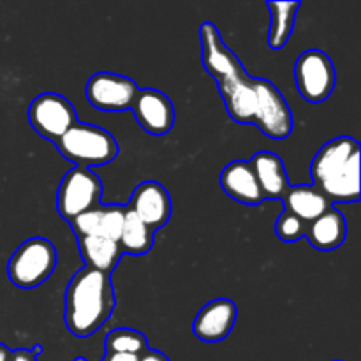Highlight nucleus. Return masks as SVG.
<instances>
[{
	"label": "nucleus",
	"instance_id": "5701e85b",
	"mask_svg": "<svg viewBox=\"0 0 361 361\" xmlns=\"http://www.w3.org/2000/svg\"><path fill=\"white\" fill-rule=\"evenodd\" d=\"M39 348H35L34 351H25V349H18V351L11 353L9 361H37Z\"/></svg>",
	"mask_w": 361,
	"mask_h": 361
},
{
	"label": "nucleus",
	"instance_id": "6e6552de",
	"mask_svg": "<svg viewBox=\"0 0 361 361\" xmlns=\"http://www.w3.org/2000/svg\"><path fill=\"white\" fill-rule=\"evenodd\" d=\"M28 120L35 133L53 143L78 122L76 109L69 99L55 92H44L30 102Z\"/></svg>",
	"mask_w": 361,
	"mask_h": 361
},
{
	"label": "nucleus",
	"instance_id": "a878e982",
	"mask_svg": "<svg viewBox=\"0 0 361 361\" xmlns=\"http://www.w3.org/2000/svg\"><path fill=\"white\" fill-rule=\"evenodd\" d=\"M11 353H13V351H9V349H7L6 345L0 344V361H9Z\"/></svg>",
	"mask_w": 361,
	"mask_h": 361
},
{
	"label": "nucleus",
	"instance_id": "9d476101",
	"mask_svg": "<svg viewBox=\"0 0 361 361\" xmlns=\"http://www.w3.org/2000/svg\"><path fill=\"white\" fill-rule=\"evenodd\" d=\"M130 109L137 123L154 136H164L175 126V106L164 92L154 88L140 90Z\"/></svg>",
	"mask_w": 361,
	"mask_h": 361
},
{
	"label": "nucleus",
	"instance_id": "f3484780",
	"mask_svg": "<svg viewBox=\"0 0 361 361\" xmlns=\"http://www.w3.org/2000/svg\"><path fill=\"white\" fill-rule=\"evenodd\" d=\"M282 200L286 212L302 219L305 224L316 221L319 215L331 208L330 201L312 185H289Z\"/></svg>",
	"mask_w": 361,
	"mask_h": 361
},
{
	"label": "nucleus",
	"instance_id": "f03ea898",
	"mask_svg": "<svg viewBox=\"0 0 361 361\" xmlns=\"http://www.w3.org/2000/svg\"><path fill=\"white\" fill-rule=\"evenodd\" d=\"M115 310V291L111 277L102 271L83 268L69 282L66 291L67 330L76 337H90L104 326Z\"/></svg>",
	"mask_w": 361,
	"mask_h": 361
},
{
	"label": "nucleus",
	"instance_id": "393cba45",
	"mask_svg": "<svg viewBox=\"0 0 361 361\" xmlns=\"http://www.w3.org/2000/svg\"><path fill=\"white\" fill-rule=\"evenodd\" d=\"M102 361H137V356L126 355V353H106Z\"/></svg>",
	"mask_w": 361,
	"mask_h": 361
},
{
	"label": "nucleus",
	"instance_id": "bb28decb",
	"mask_svg": "<svg viewBox=\"0 0 361 361\" xmlns=\"http://www.w3.org/2000/svg\"><path fill=\"white\" fill-rule=\"evenodd\" d=\"M73 361H87V358H81V356H80V358H74Z\"/></svg>",
	"mask_w": 361,
	"mask_h": 361
},
{
	"label": "nucleus",
	"instance_id": "412c9836",
	"mask_svg": "<svg viewBox=\"0 0 361 361\" xmlns=\"http://www.w3.org/2000/svg\"><path fill=\"white\" fill-rule=\"evenodd\" d=\"M106 353H126V355L140 356L148 349L147 338L143 334L129 328H118L113 330L106 337L104 342Z\"/></svg>",
	"mask_w": 361,
	"mask_h": 361
},
{
	"label": "nucleus",
	"instance_id": "ddd939ff",
	"mask_svg": "<svg viewBox=\"0 0 361 361\" xmlns=\"http://www.w3.org/2000/svg\"><path fill=\"white\" fill-rule=\"evenodd\" d=\"M126 208L127 207H120V204H106V207L99 204V207L74 217L73 221H69V224L78 238H81V236H102V238L118 242Z\"/></svg>",
	"mask_w": 361,
	"mask_h": 361
},
{
	"label": "nucleus",
	"instance_id": "7ed1b4c3",
	"mask_svg": "<svg viewBox=\"0 0 361 361\" xmlns=\"http://www.w3.org/2000/svg\"><path fill=\"white\" fill-rule=\"evenodd\" d=\"M317 190L330 203H356L360 200V143L341 136L323 145L310 164Z\"/></svg>",
	"mask_w": 361,
	"mask_h": 361
},
{
	"label": "nucleus",
	"instance_id": "1a4fd4ad",
	"mask_svg": "<svg viewBox=\"0 0 361 361\" xmlns=\"http://www.w3.org/2000/svg\"><path fill=\"white\" fill-rule=\"evenodd\" d=\"M137 92L136 81L115 73H95L85 88L88 102L101 111L130 109Z\"/></svg>",
	"mask_w": 361,
	"mask_h": 361
},
{
	"label": "nucleus",
	"instance_id": "a211bd4d",
	"mask_svg": "<svg viewBox=\"0 0 361 361\" xmlns=\"http://www.w3.org/2000/svg\"><path fill=\"white\" fill-rule=\"evenodd\" d=\"M81 257H83L87 268L102 271V274H111L122 257L118 242L102 238V236H81L78 238Z\"/></svg>",
	"mask_w": 361,
	"mask_h": 361
},
{
	"label": "nucleus",
	"instance_id": "6ab92c4d",
	"mask_svg": "<svg viewBox=\"0 0 361 361\" xmlns=\"http://www.w3.org/2000/svg\"><path fill=\"white\" fill-rule=\"evenodd\" d=\"M118 247L122 254H130V256H145L154 247V231L143 221H140L129 208H126V215H123Z\"/></svg>",
	"mask_w": 361,
	"mask_h": 361
},
{
	"label": "nucleus",
	"instance_id": "f257e3e1",
	"mask_svg": "<svg viewBox=\"0 0 361 361\" xmlns=\"http://www.w3.org/2000/svg\"><path fill=\"white\" fill-rule=\"evenodd\" d=\"M200 37L203 66L217 81L229 116L240 123H254L271 140H286L293 133L295 120L279 88L264 78L249 76L214 23L204 21Z\"/></svg>",
	"mask_w": 361,
	"mask_h": 361
},
{
	"label": "nucleus",
	"instance_id": "f8f14e48",
	"mask_svg": "<svg viewBox=\"0 0 361 361\" xmlns=\"http://www.w3.org/2000/svg\"><path fill=\"white\" fill-rule=\"evenodd\" d=\"M236 317H238V307L235 302L228 298L214 300L197 312L192 324L194 335L201 342L208 344L226 341L235 326Z\"/></svg>",
	"mask_w": 361,
	"mask_h": 361
},
{
	"label": "nucleus",
	"instance_id": "cd10ccee",
	"mask_svg": "<svg viewBox=\"0 0 361 361\" xmlns=\"http://www.w3.org/2000/svg\"><path fill=\"white\" fill-rule=\"evenodd\" d=\"M337 361H338V360H337Z\"/></svg>",
	"mask_w": 361,
	"mask_h": 361
},
{
	"label": "nucleus",
	"instance_id": "4be33fe9",
	"mask_svg": "<svg viewBox=\"0 0 361 361\" xmlns=\"http://www.w3.org/2000/svg\"><path fill=\"white\" fill-rule=\"evenodd\" d=\"M275 233L286 243H295L305 236L307 224L289 212H282L281 217L275 222Z\"/></svg>",
	"mask_w": 361,
	"mask_h": 361
},
{
	"label": "nucleus",
	"instance_id": "0eeeda50",
	"mask_svg": "<svg viewBox=\"0 0 361 361\" xmlns=\"http://www.w3.org/2000/svg\"><path fill=\"white\" fill-rule=\"evenodd\" d=\"M295 80L300 95L307 102L319 104L334 94L337 73L326 53L321 49H307L296 60Z\"/></svg>",
	"mask_w": 361,
	"mask_h": 361
},
{
	"label": "nucleus",
	"instance_id": "20e7f679",
	"mask_svg": "<svg viewBox=\"0 0 361 361\" xmlns=\"http://www.w3.org/2000/svg\"><path fill=\"white\" fill-rule=\"evenodd\" d=\"M55 145L63 159L87 169L108 164L118 155V145L108 130L83 122L74 123Z\"/></svg>",
	"mask_w": 361,
	"mask_h": 361
},
{
	"label": "nucleus",
	"instance_id": "aec40b11",
	"mask_svg": "<svg viewBox=\"0 0 361 361\" xmlns=\"http://www.w3.org/2000/svg\"><path fill=\"white\" fill-rule=\"evenodd\" d=\"M271 21L270 32H268V46L271 49H282L288 44L289 37L295 30L296 13H298L300 2H268Z\"/></svg>",
	"mask_w": 361,
	"mask_h": 361
},
{
	"label": "nucleus",
	"instance_id": "2eb2a0df",
	"mask_svg": "<svg viewBox=\"0 0 361 361\" xmlns=\"http://www.w3.org/2000/svg\"><path fill=\"white\" fill-rule=\"evenodd\" d=\"M257 183L263 190L264 200H282L286 190L289 189L288 173L284 162L274 152H257L250 161Z\"/></svg>",
	"mask_w": 361,
	"mask_h": 361
},
{
	"label": "nucleus",
	"instance_id": "39448f33",
	"mask_svg": "<svg viewBox=\"0 0 361 361\" xmlns=\"http://www.w3.org/2000/svg\"><path fill=\"white\" fill-rule=\"evenodd\" d=\"M56 249L49 240L34 236L14 250L7 264L9 281L20 289H34L55 271Z\"/></svg>",
	"mask_w": 361,
	"mask_h": 361
},
{
	"label": "nucleus",
	"instance_id": "4468645a",
	"mask_svg": "<svg viewBox=\"0 0 361 361\" xmlns=\"http://www.w3.org/2000/svg\"><path fill=\"white\" fill-rule=\"evenodd\" d=\"M221 187L231 200L256 207L264 201L263 190L257 183L254 169L247 161H233L222 169Z\"/></svg>",
	"mask_w": 361,
	"mask_h": 361
},
{
	"label": "nucleus",
	"instance_id": "9b49d317",
	"mask_svg": "<svg viewBox=\"0 0 361 361\" xmlns=\"http://www.w3.org/2000/svg\"><path fill=\"white\" fill-rule=\"evenodd\" d=\"M127 208L134 212L136 217L143 221L152 231H157L164 228L171 217V197L164 185L148 180L134 189Z\"/></svg>",
	"mask_w": 361,
	"mask_h": 361
},
{
	"label": "nucleus",
	"instance_id": "423d86ee",
	"mask_svg": "<svg viewBox=\"0 0 361 361\" xmlns=\"http://www.w3.org/2000/svg\"><path fill=\"white\" fill-rule=\"evenodd\" d=\"M102 183L92 169L74 166L66 173L56 192L59 214L67 221L101 204Z\"/></svg>",
	"mask_w": 361,
	"mask_h": 361
},
{
	"label": "nucleus",
	"instance_id": "dca6fc26",
	"mask_svg": "<svg viewBox=\"0 0 361 361\" xmlns=\"http://www.w3.org/2000/svg\"><path fill=\"white\" fill-rule=\"evenodd\" d=\"M307 240L310 245L323 252L338 249L348 236V226H345L344 215L334 207L324 212L316 221L307 224Z\"/></svg>",
	"mask_w": 361,
	"mask_h": 361
},
{
	"label": "nucleus",
	"instance_id": "b1692460",
	"mask_svg": "<svg viewBox=\"0 0 361 361\" xmlns=\"http://www.w3.org/2000/svg\"><path fill=\"white\" fill-rule=\"evenodd\" d=\"M137 361H169V358L164 353H159L155 349H147L143 355L137 356Z\"/></svg>",
	"mask_w": 361,
	"mask_h": 361
}]
</instances>
